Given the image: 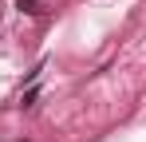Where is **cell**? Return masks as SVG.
Instances as JSON below:
<instances>
[{"label":"cell","mask_w":146,"mask_h":142,"mask_svg":"<svg viewBox=\"0 0 146 142\" xmlns=\"http://www.w3.org/2000/svg\"><path fill=\"white\" fill-rule=\"evenodd\" d=\"M16 8H20V16H44L48 12L44 0H16Z\"/></svg>","instance_id":"1"},{"label":"cell","mask_w":146,"mask_h":142,"mask_svg":"<svg viewBox=\"0 0 146 142\" xmlns=\"http://www.w3.org/2000/svg\"><path fill=\"white\" fill-rule=\"evenodd\" d=\"M36 99H40V91H36V87H32V91H28L24 99H20V107H24V111H32V107H36Z\"/></svg>","instance_id":"2"},{"label":"cell","mask_w":146,"mask_h":142,"mask_svg":"<svg viewBox=\"0 0 146 142\" xmlns=\"http://www.w3.org/2000/svg\"><path fill=\"white\" fill-rule=\"evenodd\" d=\"M0 16H4V4H0Z\"/></svg>","instance_id":"3"}]
</instances>
